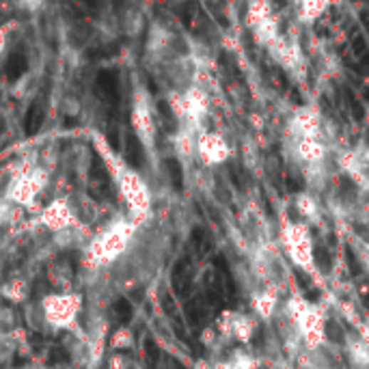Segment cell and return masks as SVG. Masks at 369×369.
Instances as JSON below:
<instances>
[{
    "mask_svg": "<svg viewBox=\"0 0 369 369\" xmlns=\"http://www.w3.org/2000/svg\"><path fill=\"white\" fill-rule=\"evenodd\" d=\"M232 156V145L229 140L214 130L203 128L197 136V160L205 167H218L227 162Z\"/></svg>",
    "mask_w": 369,
    "mask_h": 369,
    "instance_id": "obj_6",
    "label": "cell"
},
{
    "mask_svg": "<svg viewBox=\"0 0 369 369\" xmlns=\"http://www.w3.org/2000/svg\"><path fill=\"white\" fill-rule=\"evenodd\" d=\"M201 128L188 125V123H180L177 132L173 134L171 142H173V152L182 162H190L197 158V136H199Z\"/></svg>",
    "mask_w": 369,
    "mask_h": 369,
    "instance_id": "obj_10",
    "label": "cell"
},
{
    "mask_svg": "<svg viewBox=\"0 0 369 369\" xmlns=\"http://www.w3.org/2000/svg\"><path fill=\"white\" fill-rule=\"evenodd\" d=\"M266 50L272 56V61L279 67L287 69V71H298L305 65L303 48H301V41H298L296 35H285V33H281Z\"/></svg>",
    "mask_w": 369,
    "mask_h": 369,
    "instance_id": "obj_7",
    "label": "cell"
},
{
    "mask_svg": "<svg viewBox=\"0 0 369 369\" xmlns=\"http://www.w3.org/2000/svg\"><path fill=\"white\" fill-rule=\"evenodd\" d=\"M287 147L291 154L298 158L301 165L305 167H316L324 160L326 156V145L324 138H307V136H287Z\"/></svg>",
    "mask_w": 369,
    "mask_h": 369,
    "instance_id": "obj_9",
    "label": "cell"
},
{
    "mask_svg": "<svg viewBox=\"0 0 369 369\" xmlns=\"http://www.w3.org/2000/svg\"><path fill=\"white\" fill-rule=\"evenodd\" d=\"M365 160H367V165H369V150L365 152Z\"/></svg>",
    "mask_w": 369,
    "mask_h": 369,
    "instance_id": "obj_24",
    "label": "cell"
},
{
    "mask_svg": "<svg viewBox=\"0 0 369 369\" xmlns=\"http://www.w3.org/2000/svg\"><path fill=\"white\" fill-rule=\"evenodd\" d=\"M119 31H121L125 37H138L142 31H147L142 11H138L136 7H128V9L121 14V18H119Z\"/></svg>",
    "mask_w": 369,
    "mask_h": 369,
    "instance_id": "obj_13",
    "label": "cell"
},
{
    "mask_svg": "<svg viewBox=\"0 0 369 369\" xmlns=\"http://www.w3.org/2000/svg\"><path fill=\"white\" fill-rule=\"evenodd\" d=\"M328 335H331L333 341H341V331L339 328L335 331V324H328Z\"/></svg>",
    "mask_w": 369,
    "mask_h": 369,
    "instance_id": "obj_23",
    "label": "cell"
},
{
    "mask_svg": "<svg viewBox=\"0 0 369 369\" xmlns=\"http://www.w3.org/2000/svg\"><path fill=\"white\" fill-rule=\"evenodd\" d=\"M48 171L39 165H24L18 169V173L11 175L7 186V197L14 203L28 205L46 186H48Z\"/></svg>",
    "mask_w": 369,
    "mask_h": 369,
    "instance_id": "obj_4",
    "label": "cell"
},
{
    "mask_svg": "<svg viewBox=\"0 0 369 369\" xmlns=\"http://www.w3.org/2000/svg\"><path fill=\"white\" fill-rule=\"evenodd\" d=\"M171 3H186V0H171Z\"/></svg>",
    "mask_w": 369,
    "mask_h": 369,
    "instance_id": "obj_25",
    "label": "cell"
},
{
    "mask_svg": "<svg viewBox=\"0 0 369 369\" xmlns=\"http://www.w3.org/2000/svg\"><path fill=\"white\" fill-rule=\"evenodd\" d=\"M130 125L140 142L145 156L154 158L156 147H158V121L154 113V100L145 85H134L130 95Z\"/></svg>",
    "mask_w": 369,
    "mask_h": 369,
    "instance_id": "obj_2",
    "label": "cell"
},
{
    "mask_svg": "<svg viewBox=\"0 0 369 369\" xmlns=\"http://www.w3.org/2000/svg\"><path fill=\"white\" fill-rule=\"evenodd\" d=\"M348 264H350V272L352 274H358L360 272V266H358L356 257H352V253H348Z\"/></svg>",
    "mask_w": 369,
    "mask_h": 369,
    "instance_id": "obj_22",
    "label": "cell"
},
{
    "mask_svg": "<svg viewBox=\"0 0 369 369\" xmlns=\"http://www.w3.org/2000/svg\"><path fill=\"white\" fill-rule=\"evenodd\" d=\"M281 35V22H279V18L272 14L270 18H266L261 24H257L255 28H253V37H255V41L259 43V46H264V48H268L276 37Z\"/></svg>",
    "mask_w": 369,
    "mask_h": 369,
    "instance_id": "obj_15",
    "label": "cell"
},
{
    "mask_svg": "<svg viewBox=\"0 0 369 369\" xmlns=\"http://www.w3.org/2000/svg\"><path fill=\"white\" fill-rule=\"evenodd\" d=\"M85 110V104L78 95L73 93H65L61 100H58V113L67 119H78Z\"/></svg>",
    "mask_w": 369,
    "mask_h": 369,
    "instance_id": "obj_16",
    "label": "cell"
},
{
    "mask_svg": "<svg viewBox=\"0 0 369 369\" xmlns=\"http://www.w3.org/2000/svg\"><path fill=\"white\" fill-rule=\"evenodd\" d=\"M358 293H360V298L365 301V305L369 307V283H360V287H358Z\"/></svg>",
    "mask_w": 369,
    "mask_h": 369,
    "instance_id": "obj_21",
    "label": "cell"
},
{
    "mask_svg": "<svg viewBox=\"0 0 369 369\" xmlns=\"http://www.w3.org/2000/svg\"><path fill=\"white\" fill-rule=\"evenodd\" d=\"M7 48H9V31L7 28H0V61L5 58Z\"/></svg>",
    "mask_w": 369,
    "mask_h": 369,
    "instance_id": "obj_19",
    "label": "cell"
},
{
    "mask_svg": "<svg viewBox=\"0 0 369 369\" xmlns=\"http://www.w3.org/2000/svg\"><path fill=\"white\" fill-rule=\"evenodd\" d=\"M169 106L177 119V123H188L194 128H205L209 115V93L201 85H190L180 91L169 93Z\"/></svg>",
    "mask_w": 369,
    "mask_h": 369,
    "instance_id": "obj_3",
    "label": "cell"
},
{
    "mask_svg": "<svg viewBox=\"0 0 369 369\" xmlns=\"http://www.w3.org/2000/svg\"><path fill=\"white\" fill-rule=\"evenodd\" d=\"M270 16H272L270 0H249V3H246V11H244V24L253 31L257 24H261Z\"/></svg>",
    "mask_w": 369,
    "mask_h": 369,
    "instance_id": "obj_14",
    "label": "cell"
},
{
    "mask_svg": "<svg viewBox=\"0 0 369 369\" xmlns=\"http://www.w3.org/2000/svg\"><path fill=\"white\" fill-rule=\"evenodd\" d=\"M177 35L162 22H152L145 31V56L154 63H169L175 56H184L177 52Z\"/></svg>",
    "mask_w": 369,
    "mask_h": 369,
    "instance_id": "obj_5",
    "label": "cell"
},
{
    "mask_svg": "<svg viewBox=\"0 0 369 369\" xmlns=\"http://www.w3.org/2000/svg\"><path fill=\"white\" fill-rule=\"evenodd\" d=\"M331 3L333 0H296L298 20L303 24H313L316 20H320L331 9Z\"/></svg>",
    "mask_w": 369,
    "mask_h": 369,
    "instance_id": "obj_12",
    "label": "cell"
},
{
    "mask_svg": "<svg viewBox=\"0 0 369 369\" xmlns=\"http://www.w3.org/2000/svg\"><path fill=\"white\" fill-rule=\"evenodd\" d=\"M313 257H316V264H318L324 272L331 270V257H328L326 249H316V251H313Z\"/></svg>",
    "mask_w": 369,
    "mask_h": 369,
    "instance_id": "obj_18",
    "label": "cell"
},
{
    "mask_svg": "<svg viewBox=\"0 0 369 369\" xmlns=\"http://www.w3.org/2000/svg\"><path fill=\"white\" fill-rule=\"evenodd\" d=\"M73 216V209H71V203L67 199H56L52 201L46 212H43V220L50 229H56V232H63L69 227V220Z\"/></svg>",
    "mask_w": 369,
    "mask_h": 369,
    "instance_id": "obj_11",
    "label": "cell"
},
{
    "mask_svg": "<svg viewBox=\"0 0 369 369\" xmlns=\"http://www.w3.org/2000/svg\"><path fill=\"white\" fill-rule=\"evenodd\" d=\"M16 5H18V9H20V11L35 16V14H39V11L43 9L46 0H16Z\"/></svg>",
    "mask_w": 369,
    "mask_h": 369,
    "instance_id": "obj_17",
    "label": "cell"
},
{
    "mask_svg": "<svg viewBox=\"0 0 369 369\" xmlns=\"http://www.w3.org/2000/svg\"><path fill=\"white\" fill-rule=\"evenodd\" d=\"M117 313H119L121 320H128V318L132 316V309H130V305H128L125 301H119V303H117Z\"/></svg>",
    "mask_w": 369,
    "mask_h": 369,
    "instance_id": "obj_20",
    "label": "cell"
},
{
    "mask_svg": "<svg viewBox=\"0 0 369 369\" xmlns=\"http://www.w3.org/2000/svg\"><path fill=\"white\" fill-rule=\"evenodd\" d=\"M287 136L322 138V115L313 106H301L287 121Z\"/></svg>",
    "mask_w": 369,
    "mask_h": 369,
    "instance_id": "obj_8",
    "label": "cell"
},
{
    "mask_svg": "<svg viewBox=\"0 0 369 369\" xmlns=\"http://www.w3.org/2000/svg\"><path fill=\"white\" fill-rule=\"evenodd\" d=\"M93 147L95 152L100 154V158L104 160L115 186L119 188L123 201L130 205V209L134 214H147L150 212V205H152V194H150V188H147L145 180L140 177V173L130 167L115 150L113 145L102 136V134H93Z\"/></svg>",
    "mask_w": 369,
    "mask_h": 369,
    "instance_id": "obj_1",
    "label": "cell"
}]
</instances>
